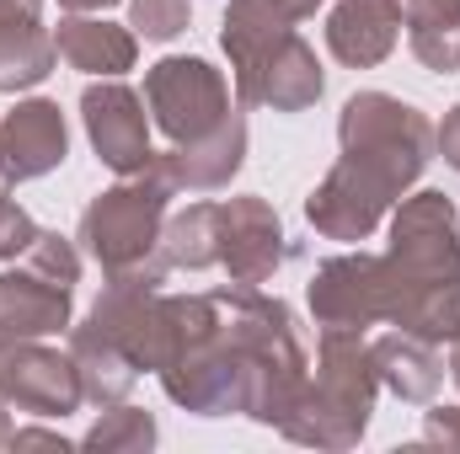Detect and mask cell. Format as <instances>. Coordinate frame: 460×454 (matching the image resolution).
Segmentation results:
<instances>
[{
    "label": "cell",
    "mask_w": 460,
    "mask_h": 454,
    "mask_svg": "<svg viewBox=\"0 0 460 454\" xmlns=\"http://www.w3.org/2000/svg\"><path fill=\"white\" fill-rule=\"evenodd\" d=\"M215 294L226 310L230 342L241 353V369H246V412L241 417L279 428L311 380V358H305V342L295 327V310L279 294H262L257 284H226Z\"/></svg>",
    "instance_id": "cell-1"
},
{
    "label": "cell",
    "mask_w": 460,
    "mask_h": 454,
    "mask_svg": "<svg viewBox=\"0 0 460 454\" xmlns=\"http://www.w3.org/2000/svg\"><path fill=\"white\" fill-rule=\"evenodd\" d=\"M375 396H380V374H375V358H369L364 332L322 327L305 396H300L295 412L279 423V433L295 439V444H305V450L343 454L369 433Z\"/></svg>",
    "instance_id": "cell-2"
},
{
    "label": "cell",
    "mask_w": 460,
    "mask_h": 454,
    "mask_svg": "<svg viewBox=\"0 0 460 454\" xmlns=\"http://www.w3.org/2000/svg\"><path fill=\"white\" fill-rule=\"evenodd\" d=\"M172 177L161 171V161H150L134 177H118L113 188H102L86 214H81V240L86 257L102 267V278L123 273H150L166 278V257H161V225H166V204H172Z\"/></svg>",
    "instance_id": "cell-3"
},
{
    "label": "cell",
    "mask_w": 460,
    "mask_h": 454,
    "mask_svg": "<svg viewBox=\"0 0 460 454\" xmlns=\"http://www.w3.org/2000/svg\"><path fill=\"white\" fill-rule=\"evenodd\" d=\"M338 144H343V161L369 171L391 198H407L429 171V161L439 155L429 113H418L391 92H353L338 113Z\"/></svg>",
    "instance_id": "cell-4"
},
{
    "label": "cell",
    "mask_w": 460,
    "mask_h": 454,
    "mask_svg": "<svg viewBox=\"0 0 460 454\" xmlns=\"http://www.w3.org/2000/svg\"><path fill=\"white\" fill-rule=\"evenodd\" d=\"M418 284H407L391 257H369V251H343V257H327L311 284H305V300H311V316L316 327H343V332H369V327H391L402 300L412 294Z\"/></svg>",
    "instance_id": "cell-5"
},
{
    "label": "cell",
    "mask_w": 460,
    "mask_h": 454,
    "mask_svg": "<svg viewBox=\"0 0 460 454\" xmlns=\"http://www.w3.org/2000/svg\"><path fill=\"white\" fill-rule=\"evenodd\" d=\"M145 108L150 123L172 144H193L215 134L235 108H230V81L199 54H166L145 70Z\"/></svg>",
    "instance_id": "cell-6"
},
{
    "label": "cell",
    "mask_w": 460,
    "mask_h": 454,
    "mask_svg": "<svg viewBox=\"0 0 460 454\" xmlns=\"http://www.w3.org/2000/svg\"><path fill=\"white\" fill-rule=\"evenodd\" d=\"M391 267L407 284H439L460 273V214L456 198L439 188H423L412 198H396L391 214Z\"/></svg>",
    "instance_id": "cell-7"
},
{
    "label": "cell",
    "mask_w": 460,
    "mask_h": 454,
    "mask_svg": "<svg viewBox=\"0 0 460 454\" xmlns=\"http://www.w3.org/2000/svg\"><path fill=\"white\" fill-rule=\"evenodd\" d=\"M0 401L32 417H54L65 423L70 412H81L86 390H81V369L70 353L49 347L43 337L0 342Z\"/></svg>",
    "instance_id": "cell-8"
},
{
    "label": "cell",
    "mask_w": 460,
    "mask_h": 454,
    "mask_svg": "<svg viewBox=\"0 0 460 454\" xmlns=\"http://www.w3.org/2000/svg\"><path fill=\"white\" fill-rule=\"evenodd\" d=\"M81 123H86V139L97 150V161L118 171V177H134L155 161V144H150V108L134 86L123 81H92L81 92Z\"/></svg>",
    "instance_id": "cell-9"
},
{
    "label": "cell",
    "mask_w": 460,
    "mask_h": 454,
    "mask_svg": "<svg viewBox=\"0 0 460 454\" xmlns=\"http://www.w3.org/2000/svg\"><path fill=\"white\" fill-rule=\"evenodd\" d=\"M289 257L284 220L268 198L257 193H235L220 204V267L230 284H268Z\"/></svg>",
    "instance_id": "cell-10"
},
{
    "label": "cell",
    "mask_w": 460,
    "mask_h": 454,
    "mask_svg": "<svg viewBox=\"0 0 460 454\" xmlns=\"http://www.w3.org/2000/svg\"><path fill=\"white\" fill-rule=\"evenodd\" d=\"M391 209H396V198L369 171H358L353 161H343V155H338V166L305 198V220L327 240H369Z\"/></svg>",
    "instance_id": "cell-11"
},
{
    "label": "cell",
    "mask_w": 460,
    "mask_h": 454,
    "mask_svg": "<svg viewBox=\"0 0 460 454\" xmlns=\"http://www.w3.org/2000/svg\"><path fill=\"white\" fill-rule=\"evenodd\" d=\"M65 155H70V123L59 113V102L27 97L0 118V177H5V188L59 171Z\"/></svg>",
    "instance_id": "cell-12"
},
{
    "label": "cell",
    "mask_w": 460,
    "mask_h": 454,
    "mask_svg": "<svg viewBox=\"0 0 460 454\" xmlns=\"http://www.w3.org/2000/svg\"><path fill=\"white\" fill-rule=\"evenodd\" d=\"M70 294L75 289L43 278L32 262L0 273V342L59 337V332H70Z\"/></svg>",
    "instance_id": "cell-13"
},
{
    "label": "cell",
    "mask_w": 460,
    "mask_h": 454,
    "mask_svg": "<svg viewBox=\"0 0 460 454\" xmlns=\"http://www.w3.org/2000/svg\"><path fill=\"white\" fill-rule=\"evenodd\" d=\"M402 5L396 0H338L327 11V48L348 70H375L396 54Z\"/></svg>",
    "instance_id": "cell-14"
},
{
    "label": "cell",
    "mask_w": 460,
    "mask_h": 454,
    "mask_svg": "<svg viewBox=\"0 0 460 454\" xmlns=\"http://www.w3.org/2000/svg\"><path fill=\"white\" fill-rule=\"evenodd\" d=\"M161 171L172 177L177 193H220L230 188V177L246 166V118L230 113L215 134L193 139V144H172V150H155Z\"/></svg>",
    "instance_id": "cell-15"
},
{
    "label": "cell",
    "mask_w": 460,
    "mask_h": 454,
    "mask_svg": "<svg viewBox=\"0 0 460 454\" xmlns=\"http://www.w3.org/2000/svg\"><path fill=\"white\" fill-rule=\"evenodd\" d=\"M54 54H59L70 70L92 75V81H113V75H123V70H134L139 38H134V27H118V22H108V16L65 11L59 27H54Z\"/></svg>",
    "instance_id": "cell-16"
},
{
    "label": "cell",
    "mask_w": 460,
    "mask_h": 454,
    "mask_svg": "<svg viewBox=\"0 0 460 454\" xmlns=\"http://www.w3.org/2000/svg\"><path fill=\"white\" fill-rule=\"evenodd\" d=\"M295 32V22L273 5V0H230L226 16H220V48L230 59V75H235V97L246 102L257 70L273 59V48Z\"/></svg>",
    "instance_id": "cell-17"
},
{
    "label": "cell",
    "mask_w": 460,
    "mask_h": 454,
    "mask_svg": "<svg viewBox=\"0 0 460 454\" xmlns=\"http://www.w3.org/2000/svg\"><path fill=\"white\" fill-rule=\"evenodd\" d=\"M54 32L43 27V0H0V92H27L54 75Z\"/></svg>",
    "instance_id": "cell-18"
},
{
    "label": "cell",
    "mask_w": 460,
    "mask_h": 454,
    "mask_svg": "<svg viewBox=\"0 0 460 454\" xmlns=\"http://www.w3.org/2000/svg\"><path fill=\"white\" fill-rule=\"evenodd\" d=\"M322 92H327V75H322L316 48H311L300 32H289V38L273 48V59L257 70V81H252V92H246V108L305 113V108L322 102Z\"/></svg>",
    "instance_id": "cell-19"
},
{
    "label": "cell",
    "mask_w": 460,
    "mask_h": 454,
    "mask_svg": "<svg viewBox=\"0 0 460 454\" xmlns=\"http://www.w3.org/2000/svg\"><path fill=\"white\" fill-rule=\"evenodd\" d=\"M369 358H375V374H380V390H391L396 401H412V406H429L439 396V380H445V363H439V347L402 327H391L385 337L369 342Z\"/></svg>",
    "instance_id": "cell-20"
},
{
    "label": "cell",
    "mask_w": 460,
    "mask_h": 454,
    "mask_svg": "<svg viewBox=\"0 0 460 454\" xmlns=\"http://www.w3.org/2000/svg\"><path fill=\"white\" fill-rule=\"evenodd\" d=\"M407 48L423 70L456 75L460 70V0H396Z\"/></svg>",
    "instance_id": "cell-21"
},
{
    "label": "cell",
    "mask_w": 460,
    "mask_h": 454,
    "mask_svg": "<svg viewBox=\"0 0 460 454\" xmlns=\"http://www.w3.org/2000/svg\"><path fill=\"white\" fill-rule=\"evenodd\" d=\"M70 358H75V369H81V390H86L92 406L128 401V390L139 385L134 358H128L118 342H108L102 332H92V327H70Z\"/></svg>",
    "instance_id": "cell-22"
},
{
    "label": "cell",
    "mask_w": 460,
    "mask_h": 454,
    "mask_svg": "<svg viewBox=\"0 0 460 454\" xmlns=\"http://www.w3.org/2000/svg\"><path fill=\"white\" fill-rule=\"evenodd\" d=\"M161 257L166 267H182V273L220 267V204H188L182 214H166Z\"/></svg>",
    "instance_id": "cell-23"
},
{
    "label": "cell",
    "mask_w": 460,
    "mask_h": 454,
    "mask_svg": "<svg viewBox=\"0 0 460 454\" xmlns=\"http://www.w3.org/2000/svg\"><path fill=\"white\" fill-rule=\"evenodd\" d=\"M391 327L434 342V347H445V342L456 347L460 342V273L456 278H439V284H418V289L402 300V310H396Z\"/></svg>",
    "instance_id": "cell-24"
},
{
    "label": "cell",
    "mask_w": 460,
    "mask_h": 454,
    "mask_svg": "<svg viewBox=\"0 0 460 454\" xmlns=\"http://www.w3.org/2000/svg\"><path fill=\"white\" fill-rule=\"evenodd\" d=\"M155 439H161V428H155L150 412H139V406H128V401H113V406H102V417L81 433V450H92V454H145V450H155Z\"/></svg>",
    "instance_id": "cell-25"
},
{
    "label": "cell",
    "mask_w": 460,
    "mask_h": 454,
    "mask_svg": "<svg viewBox=\"0 0 460 454\" xmlns=\"http://www.w3.org/2000/svg\"><path fill=\"white\" fill-rule=\"evenodd\" d=\"M193 22V5L188 0H128V27L134 38H150V43H172L182 38Z\"/></svg>",
    "instance_id": "cell-26"
},
{
    "label": "cell",
    "mask_w": 460,
    "mask_h": 454,
    "mask_svg": "<svg viewBox=\"0 0 460 454\" xmlns=\"http://www.w3.org/2000/svg\"><path fill=\"white\" fill-rule=\"evenodd\" d=\"M22 262H32L43 278L65 284V289H75V284H81V251H75L59 230H38V240L27 246V257H22Z\"/></svg>",
    "instance_id": "cell-27"
},
{
    "label": "cell",
    "mask_w": 460,
    "mask_h": 454,
    "mask_svg": "<svg viewBox=\"0 0 460 454\" xmlns=\"http://www.w3.org/2000/svg\"><path fill=\"white\" fill-rule=\"evenodd\" d=\"M38 240V225H32V214L11 198V193H0V262H11V257H27V246Z\"/></svg>",
    "instance_id": "cell-28"
},
{
    "label": "cell",
    "mask_w": 460,
    "mask_h": 454,
    "mask_svg": "<svg viewBox=\"0 0 460 454\" xmlns=\"http://www.w3.org/2000/svg\"><path fill=\"white\" fill-rule=\"evenodd\" d=\"M423 444H434V450H445V454H460V406H434L423 417Z\"/></svg>",
    "instance_id": "cell-29"
},
{
    "label": "cell",
    "mask_w": 460,
    "mask_h": 454,
    "mask_svg": "<svg viewBox=\"0 0 460 454\" xmlns=\"http://www.w3.org/2000/svg\"><path fill=\"white\" fill-rule=\"evenodd\" d=\"M434 150L445 155V166H456V171H460V102L445 113V123L434 128Z\"/></svg>",
    "instance_id": "cell-30"
},
{
    "label": "cell",
    "mask_w": 460,
    "mask_h": 454,
    "mask_svg": "<svg viewBox=\"0 0 460 454\" xmlns=\"http://www.w3.org/2000/svg\"><path fill=\"white\" fill-rule=\"evenodd\" d=\"M27 444H38V450H70V439L65 433H54V428H11V439H5V450H27Z\"/></svg>",
    "instance_id": "cell-31"
},
{
    "label": "cell",
    "mask_w": 460,
    "mask_h": 454,
    "mask_svg": "<svg viewBox=\"0 0 460 454\" xmlns=\"http://www.w3.org/2000/svg\"><path fill=\"white\" fill-rule=\"evenodd\" d=\"M273 5H279V11H284L289 22H305V16H316V11H322L327 0H273Z\"/></svg>",
    "instance_id": "cell-32"
},
{
    "label": "cell",
    "mask_w": 460,
    "mask_h": 454,
    "mask_svg": "<svg viewBox=\"0 0 460 454\" xmlns=\"http://www.w3.org/2000/svg\"><path fill=\"white\" fill-rule=\"evenodd\" d=\"M65 11H92V16H102L108 5H118V0H59Z\"/></svg>",
    "instance_id": "cell-33"
},
{
    "label": "cell",
    "mask_w": 460,
    "mask_h": 454,
    "mask_svg": "<svg viewBox=\"0 0 460 454\" xmlns=\"http://www.w3.org/2000/svg\"><path fill=\"white\" fill-rule=\"evenodd\" d=\"M5 439H11V423H5V401H0V450H5Z\"/></svg>",
    "instance_id": "cell-34"
},
{
    "label": "cell",
    "mask_w": 460,
    "mask_h": 454,
    "mask_svg": "<svg viewBox=\"0 0 460 454\" xmlns=\"http://www.w3.org/2000/svg\"><path fill=\"white\" fill-rule=\"evenodd\" d=\"M450 380L460 385V342H456V358H450Z\"/></svg>",
    "instance_id": "cell-35"
},
{
    "label": "cell",
    "mask_w": 460,
    "mask_h": 454,
    "mask_svg": "<svg viewBox=\"0 0 460 454\" xmlns=\"http://www.w3.org/2000/svg\"><path fill=\"white\" fill-rule=\"evenodd\" d=\"M0 193H11V188H5V177H0Z\"/></svg>",
    "instance_id": "cell-36"
}]
</instances>
